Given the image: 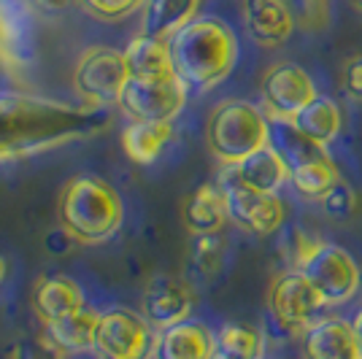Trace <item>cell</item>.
I'll return each mask as SVG.
<instances>
[{
  "label": "cell",
  "mask_w": 362,
  "mask_h": 359,
  "mask_svg": "<svg viewBox=\"0 0 362 359\" xmlns=\"http://www.w3.org/2000/svg\"><path fill=\"white\" fill-rule=\"evenodd\" d=\"M103 127L95 108H78L30 95H0V160L57 149Z\"/></svg>",
  "instance_id": "1"
},
{
  "label": "cell",
  "mask_w": 362,
  "mask_h": 359,
  "mask_svg": "<svg viewBox=\"0 0 362 359\" xmlns=\"http://www.w3.org/2000/svg\"><path fill=\"white\" fill-rule=\"evenodd\" d=\"M173 73L195 92H209L235 71L238 35L216 16H197L168 38Z\"/></svg>",
  "instance_id": "2"
},
{
  "label": "cell",
  "mask_w": 362,
  "mask_h": 359,
  "mask_svg": "<svg viewBox=\"0 0 362 359\" xmlns=\"http://www.w3.org/2000/svg\"><path fill=\"white\" fill-rule=\"evenodd\" d=\"M124 206L117 189L95 176H76L60 195L62 230L78 243H103L122 227Z\"/></svg>",
  "instance_id": "3"
},
{
  "label": "cell",
  "mask_w": 362,
  "mask_h": 359,
  "mask_svg": "<svg viewBox=\"0 0 362 359\" xmlns=\"http://www.w3.org/2000/svg\"><path fill=\"white\" fill-rule=\"evenodd\" d=\"M206 143L222 165H238L271 143V119L259 105L249 100H225L209 117Z\"/></svg>",
  "instance_id": "4"
},
{
  "label": "cell",
  "mask_w": 362,
  "mask_h": 359,
  "mask_svg": "<svg viewBox=\"0 0 362 359\" xmlns=\"http://www.w3.org/2000/svg\"><path fill=\"white\" fill-rule=\"evenodd\" d=\"M216 184L227 197L230 222L255 233V235H273L287 222V206L279 192H259L243 184L235 165H222Z\"/></svg>",
  "instance_id": "5"
},
{
  "label": "cell",
  "mask_w": 362,
  "mask_h": 359,
  "mask_svg": "<svg viewBox=\"0 0 362 359\" xmlns=\"http://www.w3.org/2000/svg\"><path fill=\"white\" fill-rule=\"evenodd\" d=\"M189 87L176 73L133 78L119 95L122 114L130 122H173L187 105Z\"/></svg>",
  "instance_id": "6"
},
{
  "label": "cell",
  "mask_w": 362,
  "mask_h": 359,
  "mask_svg": "<svg viewBox=\"0 0 362 359\" xmlns=\"http://www.w3.org/2000/svg\"><path fill=\"white\" fill-rule=\"evenodd\" d=\"M127 81L130 68L124 52H117L111 46H92L76 62L74 90L81 100H87L95 108L119 103V95Z\"/></svg>",
  "instance_id": "7"
},
{
  "label": "cell",
  "mask_w": 362,
  "mask_h": 359,
  "mask_svg": "<svg viewBox=\"0 0 362 359\" xmlns=\"http://www.w3.org/2000/svg\"><path fill=\"white\" fill-rule=\"evenodd\" d=\"M268 308H271L273 322L279 327L298 335L300 338L305 329L311 327L319 319V314L327 308L317 286L305 278L303 270L287 268L279 273L271 284V295H268Z\"/></svg>",
  "instance_id": "8"
},
{
  "label": "cell",
  "mask_w": 362,
  "mask_h": 359,
  "mask_svg": "<svg viewBox=\"0 0 362 359\" xmlns=\"http://www.w3.org/2000/svg\"><path fill=\"white\" fill-rule=\"evenodd\" d=\"M319 95L314 76L295 62H279L259 81V108L271 122H292Z\"/></svg>",
  "instance_id": "9"
},
{
  "label": "cell",
  "mask_w": 362,
  "mask_h": 359,
  "mask_svg": "<svg viewBox=\"0 0 362 359\" xmlns=\"http://www.w3.org/2000/svg\"><path fill=\"white\" fill-rule=\"evenodd\" d=\"M154 346L157 338L146 316L130 308H111L100 314L92 351L100 359H146L154 354Z\"/></svg>",
  "instance_id": "10"
},
{
  "label": "cell",
  "mask_w": 362,
  "mask_h": 359,
  "mask_svg": "<svg viewBox=\"0 0 362 359\" xmlns=\"http://www.w3.org/2000/svg\"><path fill=\"white\" fill-rule=\"evenodd\" d=\"M305 278L317 286L327 308L346 305L349 300L357 298L362 286V273L357 259L349 254L338 243H322L317 254L305 262Z\"/></svg>",
  "instance_id": "11"
},
{
  "label": "cell",
  "mask_w": 362,
  "mask_h": 359,
  "mask_svg": "<svg viewBox=\"0 0 362 359\" xmlns=\"http://www.w3.org/2000/svg\"><path fill=\"white\" fill-rule=\"evenodd\" d=\"M33 3L0 0V62L6 71L22 73L33 65Z\"/></svg>",
  "instance_id": "12"
},
{
  "label": "cell",
  "mask_w": 362,
  "mask_h": 359,
  "mask_svg": "<svg viewBox=\"0 0 362 359\" xmlns=\"http://www.w3.org/2000/svg\"><path fill=\"white\" fill-rule=\"evenodd\" d=\"M303 359H362L354 322L346 316H319L300 335Z\"/></svg>",
  "instance_id": "13"
},
{
  "label": "cell",
  "mask_w": 362,
  "mask_h": 359,
  "mask_svg": "<svg viewBox=\"0 0 362 359\" xmlns=\"http://www.w3.org/2000/svg\"><path fill=\"white\" fill-rule=\"evenodd\" d=\"M195 305V295L184 278L176 276H154L144 289V316L160 332L173 324L187 322Z\"/></svg>",
  "instance_id": "14"
},
{
  "label": "cell",
  "mask_w": 362,
  "mask_h": 359,
  "mask_svg": "<svg viewBox=\"0 0 362 359\" xmlns=\"http://www.w3.org/2000/svg\"><path fill=\"white\" fill-rule=\"evenodd\" d=\"M243 25L255 44L276 49L292 38L298 19L289 0H243Z\"/></svg>",
  "instance_id": "15"
},
{
  "label": "cell",
  "mask_w": 362,
  "mask_h": 359,
  "mask_svg": "<svg viewBox=\"0 0 362 359\" xmlns=\"http://www.w3.org/2000/svg\"><path fill=\"white\" fill-rule=\"evenodd\" d=\"M216 354V335L200 322H181L160 332L154 357L157 359H211Z\"/></svg>",
  "instance_id": "16"
},
{
  "label": "cell",
  "mask_w": 362,
  "mask_h": 359,
  "mask_svg": "<svg viewBox=\"0 0 362 359\" xmlns=\"http://www.w3.org/2000/svg\"><path fill=\"white\" fill-rule=\"evenodd\" d=\"M184 225L189 233L200 235H219V230L227 225V197L219 184H200L192 195L184 200Z\"/></svg>",
  "instance_id": "17"
},
{
  "label": "cell",
  "mask_w": 362,
  "mask_h": 359,
  "mask_svg": "<svg viewBox=\"0 0 362 359\" xmlns=\"http://www.w3.org/2000/svg\"><path fill=\"white\" fill-rule=\"evenodd\" d=\"M30 302L35 316L44 324H49V322H57L62 316L81 311L84 308V295H81L78 284H74L65 276H44L33 286Z\"/></svg>",
  "instance_id": "18"
},
{
  "label": "cell",
  "mask_w": 362,
  "mask_h": 359,
  "mask_svg": "<svg viewBox=\"0 0 362 359\" xmlns=\"http://www.w3.org/2000/svg\"><path fill=\"white\" fill-rule=\"evenodd\" d=\"M98 324H100V314H95L84 305L76 314L44 324V341L60 354H81V351L95 348Z\"/></svg>",
  "instance_id": "19"
},
{
  "label": "cell",
  "mask_w": 362,
  "mask_h": 359,
  "mask_svg": "<svg viewBox=\"0 0 362 359\" xmlns=\"http://www.w3.org/2000/svg\"><path fill=\"white\" fill-rule=\"evenodd\" d=\"M203 0H146L141 6V35L168 41L197 19Z\"/></svg>",
  "instance_id": "20"
},
{
  "label": "cell",
  "mask_w": 362,
  "mask_h": 359,
  "mask_svg": "<svg viewBox=\"0 0 362 359\" xmlns=\"http://www.w3.org/2000/svg\"><path fill=\"white\" fill-rule=\"evenodd\" d=\"M235 167H238V176L243 179V184H249L252 189H259V192H279L292 179L287 160L279 154L273 143L249 154Z\"/></svg>",
  "instance_id": "21"
},
{
  "label": "cell",
  "mask_w": 362,
  "mask_h": 359,
  "mask_svg": "<svg viewBox=\"0 0 362 359\" xmlns=\"http://www.w3.org/2000/svg\"><path fill=\"white\" fill-rule=\"evenodd\" d=\"M292 124H295L303 135H308L311 141H317L322 146H330L332 141L341 135L344 114H341V105L335 103L332 98L317 95V98L292 119Z\"/></svg>",
  "instance_id": "22"
},
{
  "label": "cell",
  "mask_w": 362,
  "mask_h": 359,
  "mask_svg": "<svg viewBox=\"0 0 362 359\" xmlns=\"http://www.w3.org/2000/svg\"><path fill=\"white\" fill-rule=\"evenodd\" d=\"M173 135L170 122H130L122 130V149L138 165H151Z\"/></svg>",
  "instance_id": "23"
},
{
  "label": "cell",
  "mask_w": 362,
  "mask_h": 359,
  "mask_svg": "<svg viewBox=\"0 0 362 359\" xmlns=\"http://www.w3.org/2000/svg\"><path fill=\"white\" fill-rule=\"evenodd\" d=\"M124 60L130 68L133 78H151V76L173 73V62H170V49L163 38H151V35H138L124 49Z\"/></svg>",
  "instance_id": "24"
},
{
  "label": "cell",
  "mask_w": 362,
  "mask_h": 359,
  "mask_svg": "<svg viewBox=\"0 0 362 359\" xmlns=\"http://www.w3.org/2000/svg\"><path fill=\"white\" fill-rule=\"evenodd\" d=\"M271 143L287 160L289 170H298L303 165L327 157V146L303 135L292 122H271Z\"/></svg>",
  "instance_id": "25"
},
{
  "label": "cell",
  "mask_w": 362,
  "mask_h": 359,
  "mask_svg": "<svg viewBox=\"0 0 362 359\" xmlns=\"http://www.w3.org/2000/svg\"><path fill=\"white\" fill-rule=\"evenodd\" d=\"M216 351L230 359H265V335L252 324L230 322L216 332Z\"/></svg>",
  "instance_id": "26"
},
{
  "label": "cell",
  "mask_w": 362,
  "mask_h": 359,
  "mask_svg": "<svg viewBox=\"0 0 362 359\" xmlns=\"http://www.w3.org/2000/svg\"><path fill=\"white\" fill-rule=\"evenodd\" d=\"M338 181H341L338 165H335V160L327 154V157H322V160H314V163H308V165H303V167H298V170H292L289 184H292L295 192L303 195L305 200H322Z\"/></svg>",
  "instance_id": "27"
},
{
  "label": "cell",
  "mask_w": 362,
  "mask_h": 359,
  "mask_svg": "<svg viewBox=\"0 0 362 359\" xmlns=\"http://www.w3.org/2000/svg\"><path fill=\"white\" fill-rule=\"evenodd\" d=\"M322 243H325V240L308 235V233L300 230V227H289L284 240H281V252H284V259H287L289 268L303 270L305 268V262L317 254V249L322 246Z\"/></svg>",
  "instance_id": "28"
},
{
  "label": "cell",
  "mask_w": 362,
  "mask_h": 359,
  "mask_svg": "<svg viewBox=\"0 0 362 359\" xmlns=\"http://www.w3.org/2000/svg\"><path fill=\"white\" fill-rule=\"evenodd\" d=\"M319 203H322V211H325L330 219H335V222L351 219V216L360 211V197H357V192H354V187H349L344 179L338 181V184H335Z\"/></svg>",
  "instance_id": "29"
},
{
  "label": "cell",
  "mask_w": 362,
  "mask_h": 359,
  "mask_svg": "<svg viewBox=\"0 0 362 359\" xmlns=\"http://www.w3.org/2000/svg\"><path fill=\"white\" fill-rule=\"evenodd\" d=\"M298 25L305 30H322L330 22V0H295L292 6Z\"/></svg>",
  "instance_id": "30"
},
{
  "label": "cell",
  "mask_w": 362,
  "mask_h": 359,
  "mask_svg": "<svg viewBox=\"0 0 362 359\" xmlns=\"http://www.w3.org/2000/svg\"><path fill=\"white\" fill-rule=\"evenodd\" d=\"M144 3L146 0H78V6H84L98 19H122L141 8Z\"/></svg>",
  "instance_id": "31"
},
{
  "label": "cell",
  "mask_w": 362,
  "mask_h": 359,
  "mask_svg": "<svg viewBox=\"0 0 362 359\" xmlns=\"http://www.w3.org/2000/svg\"><path fill=\"white\" fill-rule=\"evenodd\" d=\"M344 92L349 95V100L362 103V57H354L346 62L344 68Z\"/></svg>",
  "instance_id": "32"
},
{
  "label": "cell",
  "mask_w": 362,
  "mask_h": 359,
  "mask_svg": "<svg viewBox=\"0 0 362 359\" xmlns=\"http://www.w3.org/2000/svg\"><path fill=\"white\" fill-rule=\"evenodd\" d=\"M62 357L65 354H60L57 348H52L46 341H38V343L33 346H22V348L14 351V359H62Z\"/></svg>",
  "instance_id": "33"
},
{
  "label": "cell",
  "mask_w": 362,
  "mask_h": 359,
  "mask_svg": "<svg viewBox=\"0 0 362 359\" xmlns=\"http://www.w3.org/2000/svg\"><path fill=\"white\" fill-rule=\"evenodd\" d=\"M30 3L38 11H46V14H62V11H68L78 0H30Z\"/></svg>",
  "instance_id": "34"
},
{
  "label": "cell",
  "mask_w": 362,
  "mask_h": 359,
  "mask_svg": "<svg viewBox=\"0 0 362 359\" xmlns=\"http://www.w3.org/2000/svg\"><path fill=\"white\" fill-rule=\"evenodd\" d=\"M351 322H354V329H357V338H360V348H362V308L354 314V319H351Z\"/></svg>",
  "instance_id": "35"
},
{
  "label": "cell",
  "mask_w": 362,
  "mask_h": 359,
  "mask_svg": "<svg viewBox=\"0 0 362 359\" xmlns=\"http://www.w3.org/2000/svg\"><path fill=\"white\" fill-rule=\"evenodd\" d=\"M3 276H6V259L0 257V281H3Z\"/></svg>",
  "instance_id": "36"
},
{
  "label": "cell",
  "mask_w": 362,
  "mask_h": 359,
  "mask_svg": "<svg viewBox=\"0 0 362 359\" xmlns=\"http://www.w3.org/2000/svg\"><path fill=\"white\" fill-rule=\"evenodd\" d=\"M211 359H230V357H227V354H222V351H216V354H214Z\"/></svg>",
  "instance_id": "37"
},
{
  "label": "cell",
  "mask_w": 362,
  "mask_h": 359,
  "mask_svg": "<svg viewBox=\"0 0 362 359\" xmlns=\"http://www.w3.org/2000/svg\"><path fill=\"white\" fill-rule=\"evenodd\" d=\"M354 3H357V6H360V8H362V0H354Z\"/></svg>",
  "instance_id": "38"
}]
</instances>
